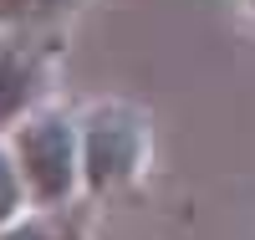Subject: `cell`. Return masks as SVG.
<instances>
[{
  "label": "cell",
  "mask_w": 255,
  "mask_h": 240,
  "mask_svg": "<svg viewBox=\"0 0 255 240\" xmlns=\"http://www.w3.org/2000/svg\"><path fill=\"white\" fill-rule=\"evenodd\" d=\"M15 159L20 174L41 205H61L77 184V138H72V123L61 113H41L15 133Z\"/></svg>",
  "instance_id": "1"
},
{
  "label": "cell",
  "mask_w": 255,
  "mask_h": 240,
  "mask_svg": "<svg viewBox=\"0 0 255 240\" xmlns=\"http://www.w3.org/2000/svg\"><path fill=\"white\" fill-rule=\"evenodd\" d=\"M143 159V118L128 107H97L82 133V169L92 189H113Z\"/></svg>",
  "instance_id": "2"
},
{
  "label": "cell",
  "mask_w": 255,
  "mask_h": 240,
  "mask_svg": "<svg viewBox=\"0 0 255 240\" xmlns=\"http://www.w3.org/2000/svg\"><path fill=\"white\" fill-rule=\"evenodd\" d=\"M36 77H41L36 56L20 46V41H0V123L20 118V107L36 92Z\"/></svg>",
  "instance_id": "3"
},
{
  "label": "cell",
  "mask_w": 255,
  "mask_h": 240,
  "mask_svg": "<svg viewBox=\"0 0 255 240\" xmlns=\"http://www.w3.org/2000/svg\"><path fill=\"white\" fill-rule=\"evenodd\" d=\"M20 159H10L5 148H0V225H10L15 220V210H20V179L26 174H15Z\"/></svg>",
  "instance_id": "4"
},
{
  "label": "cell",
  "mask_w": 255,
  "mask_h": 240,
  "mask_svg": "<svg viewBox=\"0 0 255 240\" xmlns=\"http://www.w3.org/2000/svg\"><path fill=\"white\" fill-rule=\"evenodd\" d=\"M72 0H0V20H41L51 10H67Z\"/></svg>",
  "instance_id": "5"
},
{
  "label": "cell",
  "mask_w": 255,
  "mask_h": 240,
  "mask_svg": "<svg viewBox=\"0 0 255 240\" xmlns=\"http://www.w3.org/2000/svg\"><path fill=\"white\" fill-rule=\"evenodd\" d=\"M0 240H67L46 220H20V225H0Z\"/></svg>",
  "instance_id": "6"
},
{
  "label": "cell",
  "mask_w": 255,
  "mask_h": 240,
  "mask_svg": "<svg viewBox=\"0 0 255 240\" xmlns=\"http://www.w3.org/2000/svg\"><path fill=\"white\" fill-rule=\"evenodd\" d=\"M250 5H255V0H250Z\"/></svg>",
  "instance_id": "7"
}]
</instances>
